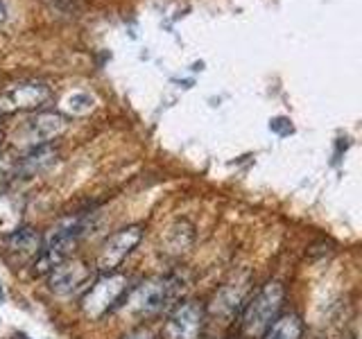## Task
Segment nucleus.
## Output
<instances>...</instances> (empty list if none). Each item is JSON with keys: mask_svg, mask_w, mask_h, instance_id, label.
<instances>
[{"mask_svg": "<svg viewBox=\"0 0 362 339\" xmlns=\"http://www.w3.org/2000/svg\"><path fill=\"white\" fill-rule=\"evenodd\" d=\"M283 287L281 282H267V285L254 294L252 299L245 303L243 312V331L249 337L265 335L267 328L279 319V312L283 308Z\"/></svg>", "mask_w": 362, "mask_h": 339, "instance_id": "f257e3e1", "label": "nucleus"}, {"mask_svg": "<svg viewBox=\"0 0 362 339\" xmlns=\"http://www.w3.org/2000/svg\"><path fill=\"white\" fill-rule=\"evenodd\" d=\"M179 280L173 276H156L147 278L139 287H134L124 301V312L134 316H150L161 312L165 305L175 299Z\"/></svg>", "mask_w": 362, "mask_h": 339, "instance_id": "f03ea898", "label": "nucleus"}, {"mask_svg": "<svg viewBox=\"0 0 362 339\" xmlns=\"http://www.w3.org/2000/svg\"><path fill=\"white\" fill-rule=\"evenodd\" d=\"M127 285H129V278L124 274H116V271L105 274L84 294V299H82L84 314L88 319H100V316H105L113 305L124 297Z\"/></svg>", "mask_w": 362, "mask_h": 339, "instance_id": "7ed1b4c3", "label": "nucleus"}, {"mask_svg": "<svg viewBox=\"0 0 362 339\" xmlns=\"http://www.w3.org/2000/svg\"><path fill=\"white\" fill-rule=\"evenodd\" d=\"M143 237V229L141 226H127L118 233H113L111 237H107L105 244L100 246V254H98V269L105 271V274H111L116 271L127 256L139 246Z\"/></svg>", "mask_w": 362, "mask_h": 339, "instance_id": "20e7f679", "label": "nucleus"}, {"mask_svg": "<svg viewBox=\"0 0 362 339\" xmlns=\"http://www.w3.org/2000/svg\"><path fill=\"white\" fill-rule=\"evenodd\" d=\"M204 319H206V312H204L199 303L195 301L179 303L170 312L163 326V339H199L204 331Z\"/></svg>", "mask_w": 362, "mask_h": 339, "instance_id": "39448f33", "label": "nucleus"}, {"mask_svg": "<svg viewBox=\"0 0 362 339\" xmlns=\"http://www.w3.org/2000/svg\"><path fill=\"white\" fill-rule=\"evenodd\" d=\"M66 129H68V120L62 116V113L41 111L23 124V129L16 133V141L21 138L23 145H30V147L50 145L52 141L59 138Z\"/></svg>", "mask_w": 362, "mask_h": 339, "instance_id": "423d86ee", "label": "nucleus"}, {"mask_svg": "<svg viewBox=\"0 0 362 339\" xmlns=\"http://www.w3.org/2000/svg\"><path fill=\"white\" fill-rule=\"evenodd\" d=\"M50 86L43 82H23L9 86L5 93H0V113H16L41 109L50 100Z\"/></svg>", "mask_w": 362, "mask_h": 339, "instance_id": "0eeeda50", "label": "nucleus"}, {"mask_svg": "<svg viewBox=\"0 0 362 339\" xmlns=\"http://www.w3.org/2000/svg\"><path fill=\"white\" fill-rule=\"evenodd\" d=\"M90 280V267L82 260L68 258L48 271V287L57 297H71Z\"/></svg>", "mask_w": 362, "mask_h": 339, "instance_id": "6e6552de", "label": "nucleus"}, {"mask_svg": "<svg viewBox=\"0 0 362 339\" xmlns=\"http://www.w3.org/2000/svg\"><path fill=\"white\" fill-rule=\"evenodd\" d=\"M57 156H59V152H57L52 145L32 147V150L18 161V165H16V174H23V177L41 174L43 170H48V167L57 161Z\"/></svg>", "mask_w": 362, "mask_h": 339, "instance_id": "1a4fd4ad", "label": "nucleus"}, {"mask_svg": "<svg viewBox=\"0 0 362 339\" xmlns=\"http://www.w3.org/2000/svg\"><path fill=\"white\" fill-rule=\"evenodd\" d=\"M7 249L11 254H18L21 260L37 258L41 251V235L25 226H18L14 233L7 235Z\"/></svg>", "mask_w": 362, "mask_h": 339, "instance_id": "9d476101", "label": "nucleus"}, {"mask_svg": "<svg viewBox=\"0 0 362 339\" xmlns=\"http://www.w3.org/2000/svg\"><path fill=\"white\" fill-rule=\"evenodd\" d=\"M23 222V201L11 195H0V235L14 233Z\"/></svg>", "mask_w": 362, "mask_h": 339, "instance_id": "9b49d317", "label": "nucleus"}, {"mask_svg": "<svg viewBox=\"0 0 362 339\" xmlns=\"http://www.w3.org/2000/svg\"><path fill=\"white\" fill-rule=\"evenodd\" d=\"M303 333V323L297 314H283L272 323L263 339H301Z\"/></svg>", "mask_w": 362, "mask_h": 339, "instance_id": "f8f14e48", "label": "nucleus"}, {"mask_svg": "<svg viewBox=\"0 0 362 339\" xmlns=\"http://www.w3.org/2000/svg\"><path fill=\"white\" fill-rule=\"evenodd\" d=\"M245 303V292L235 290V285H226L218 297H215V310L222 314H233Z\"/></svg>", "mask_w": 362, "mask_h": 339, "instance_id": "ddd939ff", "label": "nucleus"}, {"mask_svg": "<svg viewBox=\"0 0 362 339\" xmlns=\"http://www.w3.org/2000/svg\"><path fill=\"white\" fill-rule=\"evenodd\" d=\"M95 107V97L88 93H73L62 100V111H66L68 116H86Z\"/></svg>", "mask_w": 362, "mask_h": 339, "instance_id": "4468645a", "label": "nucleus"}, {"mask_svg": "<svg viewBox=\"0 0 362 339\" xmlns=\"http://www.w3.org/2000/svg\"><path fill=\"white\" fill-rule=\"evenodd\" d=\"M122 339H154L150 331H145V328H141V331H134L129 335H124Z\"/></svg>", "mask_w": 362, "mask_h": 339, "instance_id": "2eb2a0df", "label": "nucleus"}, {"mask_svg": "<svg viewBox=\"0 0 362 339\" xmlns=\"http://www.w3.org/2000/svg\"><path fill=\"white\" fill-rule=\"evenodd\" d=\"M7 18V9H5V3L0 0V23H3Z\"/></svg>", "mask_w": 362, "mask_h": 339, "instance_id": "dca6fc26", "label": "nucleus"}, {"mask_svg": "<svg viewBox=\"0 0 362 339\" xmlns=\"http://www.w3.org/2000/svg\"><path fill=\"white\" fill-rule=\"evenodd\" d=\"M3 143H5V133L0 131V150H3Z\"/></svg>", "mask_w": 362, "mask_h": 339, "instance_id": "f3484780", "label": "nucleus"}, {"mask_svg": "<svg viewBox=\"0 0 362 339\" xmlns=\"http://www.w3.org/2000/svg\"><path fill=\"white\" fill-rule=\"evenodd\" d=\"M14 339H28L25 335H18V337H14Z\"/></svg>", "mask_w": 362, "mask_h": 339, "instance_id": "a211bd4d", "label": "nucleus"}]
</instances>
